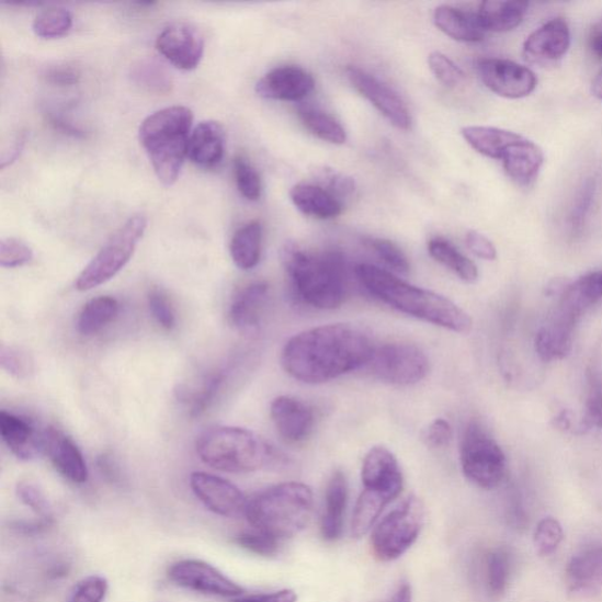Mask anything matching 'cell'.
<instances>
[{"mask_svg": "<svg viewBox=\"0 0 602 602\" xmlns=\"http://www.w3.org/2000/svg\"><path fill=\"white\" fill-rule=\"evenodd\" d=\"M374 349L371 338L350 323H329L293 336L282 352L289 377L304 384H323L367 366Z\"/></svg>", "mask_w": 602, "mask_h": 602, "instance_id": "obj_1", "label": "cell"}, {"mask_svg": "<svg viewBox=\"0 0 602 602\" xmlns=\"http://www.w3.org/2000/svg\"><path fill=\"white\" fill-rule=\"evenodd\" d=\"M355 274L362 285L395 310L455 333H468L472 318L454 302L433 291L406 283L378 266L362 264Z\"/></svg>", "mask_w": 602, "mask_h": 602, "instance_id": "obj_2", "label": "cell"}, {"mask_svg": "<svg viewBox=\"0 0 602 602\" xmlns=\"http://www.w3.org/2000/svg\"><path fill=\"white\" fill-rule=\"evenodd\" d=\"M282 260L289 284L302 303L318 310H334L345 303L349 273L343 255L313 253L288 242Z\"/></svg>", "mask_w": 602, "mask_h": 602, "instance_id": "obj_3", "label": "cell"}, {"mask_svg": "<svg viewBox=\"0 0 602 602\" xmlns=\"http://www.w3.org/2000/svg\"><path fill=\"white\" fill-rule=\"evenodd\" d=\"M201 461L227 474H251L283 463V455L265 439L236 427H216L204 431L195 444Z\"/></svg>", "mask_w": 602, "mask_h": 602, "instance_id": "obj_4", "label": "cell"}, {"mask_svg": "<svg viewBox=\"0 0 602 602\" xmlns=\"http://www.w3.org/2000/svg\"><path fill=\"white\" fill-rule=\"evenodd\" d=\"M315 499L310 487L302 482L271 486L248 501L246 516L260 532L286 539L299 534L310 523Z\"/></svg>", "mask_w": 602, "mask_h": 602, "instance_id": "obj_5", "label": "cell"}, {"mask_svg": "<svg viewBox=\"0 0 602 602\" xmlns=\"http://www.w3.org/2000/svg\"><path fill=\"white\" fill-rule=\"evenodd\" d=\"M193 113L185 106L159 110L139 127V140L148 154L159 181L171 186L188 157Z\"/></svg>", "mask_w": 602, "mask_h": 602, "instance_id": "obj_6", "label": "cell"}, {"mask_svg": "<svg viewBox=\"0 0 602 602\" xmlns=\"http://www.w3.org/2000/svg\"><path fill=\"white\" fill-rule=\"evenodd\" d=\"M424 525V502L413 495L405 498L374 529L371 538L374 557L383 563L399 559L417 543Z\"/></svg>", "mask_w": 602, "mask_h": 602, "instance_id": "obj_7", "label": "cell"}, {"mask_svg": "<svg viewBox=\"0 0 602 602\" xmlns=\"http://www.w3.org/2000/svg\"><path fill=\"white\" fill-rule=\"evenodd\" d=\"M146 227L148 219L144 215L129 218L80 272L75 283L76 289L91 291L115 279L133 258Z\"/></svg>", "mask_w": 602, "mask_h": 602, "instance_id": "obj_8", "label": "cell"}, {"mask_svg": "<svg viewBox=\"0 0 602 602\" xmlns=\"http://www.w3.org/2000/svg\"><path fill=\"white\" fill-rule=\"evenodd\" d=\"M461 463L464 476L482 490H495L507 476L506 453L477 421L464 432Z\"/></svg>", "mask_w": 602, "mask_h": 602, "instance_id": "obj_9", "label": "cell"}, {"mask_svg": "<svg viewBox=\"0 0 602 602\" xmlns=\"http://www.w3.org/2000/svg\"><path fill=\"white\" fill-rule=\"evenodd\" d=\"M373 377L397 386H410L425 379L430 371L424 351L410 343H388L374 349L367 365Z\"/></svg>", "mask_w": 602, "mask_h": 602, "instance_id": "obj_10", "label": "cell"}, {"mask_svg": "<svg viewBox=\"0 0 602 602\" xmlns=\"http://www.w3.org/2000/svg\"><path fill=\"white\" fill-rule=\"evenodd\" d=\"M362 481L364 496L388 507L404 488L402 472L396 455L384 446L372 447L363 462Z\"/></svg>", "mask_w": 602, "mask_h": 602, "instance_id": "obj_11", "label": "cell"}, {"mask_svg": "<svg viewBox=\"0 0 602 602\" xmlns=\"http://www.w3.org/2000/svg\"><path fill=\"white\" fill-rule=\"evenodd\" d=\"M477 71L487 89L508 100L527 96L538 84V79L532 70L508 59H480L477 63Z\"/></svg>", "mask_w": 602, "mask_h": 602, "instance_id": "obj_12", "label": "cell"}, {"mask_svg": "<svg viewBox=\"0 0 602 602\" xmlns=\"http://www.w3.org/2000/svg\"><path fill=\"white\" fill-rule=\"evenodd\" d=\"M168 577L179 588L203 594L223 598H239L243 594L238 583L202 560L178 561L169 568Z\"/></svg>", "mask_w": 602, "mask_h": 602, "instance_id": "obj_13", "label": "cell"}, {"mask_svg": "<svg viewBox=\"0 0 602 602\" xmlns=\"http://www.w3.org/2000/svg\"><path fill=\"white\" fill-rule=\"evenodd\" d=\"M190 486L208 511L224 518L246 515L249 500L231 481L206 472H193Z\"/></svg>", "mask_w": 602, "mask_h": 602, "instance_id": "obj_14", "label": "cell"}, {"mask_svg": "<svg viewBox=\"0 0 602 602\" xmlns=\"http://www.w3.org/2000/svg\"><path fill=\"white\" fill-rule=\"evenodd\" d=\"M347 75L352 87L365 96L390 124L404 132L411 127L409 109L397 92L362 69L350 67Z\"/></svg>", "mask_w": 602, "mask_h": 602, "instance_id": "obj_15", "label": "cell"}, {"mask_svg": "<svg viewBox=\"0 0 602 602\" xmlns=\"http://www.w3.org/2000/svg\"><path fill=\"white\" fill-rule=\"evenodd\" d=\"M156 45L162 57L185 71L197 68L204 55L201 32L188 23H174L162 30Z\"/></svg>", "mask_w": 602, "mask_h": 602, "instance_id": "obj_16", "label": "cell"}, {"mask_svg": "<svg viewBox=\"0 0 602 602\" xmlns=\"http://www.w3.org/2000/svg\"><path fill=\"white\" fill-rule=\"evenodd\" d=\"M45 430L34 420L8 411L0 412V435L21 461H34L45 454Z\"/></svg>", "mask_w": 602, "mask_h": 602, "instance_id": "obj_17", "label": "cell"}, {"mask_svg": "<svg viewBox=\"0 0 602 602\" xmlns=\"http://www.w3.org/2000/svg\"><path fill=\"white\" fill-rule=\"evenodd\" d=\"M311 73L299 67H281L273 69L260 79L255 86L259 96L271 101L300 102L315 89Z\"/></svg>", "mask_w": 602, "mask_h": 602, "instance_id": "obj_18", "label": "cell"}, {"mask_svg": "<svg viewBox=\"0 0 602 602\" xmlns=\"http://www.w3.org/2000/svg\"><path fill=\"white\" fill-rule=\"evenodd\" d=\"M270 411L276 432L287 443L305 442L314 432L315 412L310 406L296 397H276L271 404Z\"/></svg>", "mask_w": 602, "mask_h": 602, "instance_id": "obj_19", "label": "cell"}, {"mask_svg": "<svg viewBox=\"0 0 602 602\" xmlns=\"http://www.w3.org/2000/svg\"><path fill=\"white\" fill-rule=\"evenodd\" d=\"M45 454L59 474L73 484L89 479V468L83 453L67 434L55 428L45 430Z\"/></svg>", "mask_w": 602, "mask_h": 602, "instance_id": "obj_20", "label": "cell"}, {"mask_svg": "<svg viewBox=\"0 0 602 602\" xmlns=\"http://www.w3.org/2000/svg\"><path fill=\"white\" fill-rule=\"evenodd\" d=\"M569 45L571 31L567 22L555 19L529 36L524 44V54L535 63L557 61L567 54Z\"/></svg>", "mask_w": 602, "mask_h": 602, "instance_id": "obj_21", "label": "cell"}, {"mask_svg": "<svg viewBox=\"0 0 602 602\" xmlns=\"http://www.w3.org/2000/svg\"><path fill=\"white\" fill-rule=\"evenodd\" d=\"M270 286L265 282H255L242 287L229 308L232 327L242 333H253L262 322L269 303Z\"/></svg>", "mask_w": 602, "mask_h": 602, "instance_id": "obj_22", "label": "cell"}, {"mask_svg": "<svg viewBox=\"0 0 602 602\" xmlns=\"http://www.w3.org/2000/svg\"><path fill=\"white\" fill-rule=\"evenodd\" d=\"M501 160L515 184L530 186L538 178L545 156L541 146L523 137L509 146Z\"/></svg>", "mask_w": 602, "mask_h": 602, "instance_id": "obj_23", "label": "cell"}, {"mask_svg": "<svg viewBox=\"0 0 602 602\" xmlns=\"http://www.w3.org/2000/svg\"><path fill=\"white\" fill-rule=\"evenodd\" d=\"M602 299V271L581 276L561 293L558 317L575 323L591 306Z\"/></svg>", "mask_w": 602, "mask_h": 602, "instance_id": "obj_24", "label": "cell"}, {"mask_svg": "<svg viewBox=\"0 0 602 602\" xmlns=\"http://www.w3.org/2000/svg\"><path fill=\"white\" fill-rule=\"evenodd\" d=\"M225 155V135L222 125L208 121L193 129L188 144V157L203 169H215Z\"/></svg>", "mask_w": 602, "mask_h": 602, "instance_id": "obj_25", "label": "cell"}, {"mask_svg": "<svg viewBox=\"0 0 602 602\" xmlns=\"http://www.w3.org/2000/svg\"><path fill=\"white\" fill-rule=\"evenodd\" d=\"M349 500V485L341 470L334 472L325 495V509L321 518V535L327 542H337L343 534Z\"/></svg>", "mask_w": 602, "mask_h": 602, "instance_id": "obj_26", "label": "cell"}, {"mask_svg": "<svg viewBox=\"0 0 602 602\" xmlns=\"http://www.w3.org/2000/svg\"><path fill=\"white\" fill-rule=\"evenodd\" d=\"M289 197L302 214L318 219H333L343 213L344 204L320 185L300 183L292 188Z\"/></svg>", "mask_w": 602, "mask_h": 602, "instance_id": "obj_27", "label": "cell"}, {"mask_svg": "<svg viewBox=\"0 0 602 602\" xmlns=\"http://www.w3.org/2000/svg\"><path fill=\"white\" fill-rule=\"evenodd\" d=\"M435 26L454 41L464 43L481 42L486 31L480 24L478 13L443 5L433 13Z\"/></svg>", "mask_w": 602, "mask_h": 602, "instance_id": "obj_28", "label": "cell"}, {"mask_svg": "<svg viewBox=\"0 0 602 602\" xmlns=\"http://www.w3.org/2000/svg\"><path fill=\"white\" fill-rule=\"evenodd\" d=\"M566 581L575 592L602 588V545L578 553L566 567Z\"/></svg>", "mask_w": 602, "mask_h": 602, "instance_id": "obj_29", "label": "cell"}, {"mask_svg": "<svg viewBox=\"0 0 602 602\" xmlns=\"http://www.w3.org/2000/svg\"><path fill=\"white\" fill-rule=\"evenodd\" d=\"M575 325L559 317L535 337V351L545 363L561 361L572 350Z\"/></svg>", "mask_w": 602, "mask_h": 602, "instance_id": "obj_30", "label": "cell"}, {"mask_svg": "<svg viewBox=\"0 0 602 602\" xmlns=\"http://www.w3.org/2000/svg\"><path fill=\"white\" fill-rule=\"evenodd\" d=\"M529 4L487 0L480 4L478 18L485 31L509 32L523 23Z\"/></svg>", "mask_w": 602, "mask_h": 602, "instance_id": "obj_31", "label": "cell"}, {"mask_svg": "<svg viewBox=\"0 0 602 602\" xmlns=\"http://www.w3.org/2000/svg\"><path fill=\"white\" fill-rule=\"evenodd\" d=\"M462 135L480 155L500 160L510 145L523 138L508 129L490 126H466L462 129Z\"/></svg>", "mask_w": 602, "mask_h": 602, "instance_id": "obj_32", "label": "cell"}, {"mask_svg": "<svg viewBox=\"0 0 602 602\" xmlns=\"http://www.w3.org/2000/svg\"><path fill=\"white\" fill-rule=\"evenodd\" d=\"M263 226L251 222L240 227L230 243V253L237 268L243 271L254 269L262 257Z\"/></svg>", "mask_w": 602, "mask_h": 602, "instance_id": "obj_33", "label": "cell"}, {"mask_svg": "<svg viewBox=\"0 0 602 602\" xmlns=\"http://www.w3.org/2000/svg\"><path fill=\"white\" fill-rule=\"evenodd\" d=\"M225 378L226 372L219 370L207 374L197 386L179 385L177 399L188 406L192 417H200L215 401Z\"/></svg>", "mask_w": 602, "mask_h": 602, "instance_id": "obj_34", "label": "cell"}, {"mask_svg": "<svg viewBox=\"0 0 602 602\" xmlns=\"http://www.w3.org/2000/svg\"><path fill=\"white\" fill-rule=\"evenodd\" d=\"M120 308L118 300L109 296L91 299L78 315L77 331L86 337L100 333L118 317Z\"/></svg>", "mask_w": 602, "mask_h": 602, "instance_id": "obj_35", "label": "cell"}, {"mask_svg": "<svg viewBox=\"0 0 602 602\" xmlns=\"http://www.w3.org/2000/svg\"><path fill=\"white\" fill-rule=\"evenodd\" d=\"M430 255L465 283H475L479 279L477 265L464 255L453 243L444 238H433L428 246Z\"/></svg>", "mask_w": 602, "mask_h": 602, "instance_id": "obj_36", "label": "cell"}, {"mask_svg": "<svg viewBox=\"0 0 602 602\" xmlns=\"http://www.w3.org/2000/svg\"><path fill=\"white\" fill-rule=\"evenodd\" d=\"M298 116L308 132L323 141L343 145L348 139L343 125L320 109L311 105H300Z\"/></svg>", "mask_w": 602, "mask_h": 602, "instance_id": "obj_37", "label": "cell"}, {"mask_svg": "<svg viewBox=\"0 0 602 602\" xmlns=\"http://www.w3.org/2000/svg\"><path fill=\"white\" fill-rule=\"evenodd\" d=\"M486 586L495 598L506 594L512 573V555L508 547H497L486 557Z\"/></svg>", "mask_w": 602, "mask_h": 602, "instance_id": "obj_38", "label": "cell"}, {"mask_svg": "<svg viewBox=\"0 0 602 602\" xmlns=\"http://www.w3.org/2000/svg\"><path fill=\"white\" fill-rule=\"evenodd\" d=\"M72 23V13L68 9L56 7L39 12L32 29L38 37L54 39L69 34Z\"/></svg>", "mask_w": 602, "mask_h": 602, "instance_id": "obj_39", "label": "cell"}, {"mask_svg": "<svg viewBox=\"0 0 602 602\" xmlns=\"http://www.w3.org/2000/svg\"><path fill=\"white\" fill-rule=\"evenodd\" d=\"M135 83L146 90L167 93L171 90L170 73L156 60H141L133 69Z\"/></svg>", "mask_w": 602, "mask_h": 602, "instance_id": "obj_40", "label": "cell"}, {"mask_svg": "<svg viewBox=\"0 0 602 602\" xmlns=\"http://www.w3.org/2000/svg\"><path fill=\"white\" fill-rule=\"evenodd\" d=\"M0 366L19 380L30 379L36 370L34 357L25 349L12 345L0 348Z\"/></svg>", "mask_w": 602, "mask_h": 602, "instance_id": "obj_41", "label": "cell"}, {"mask_svg": "<svg viewBox=\"0 0 602 602\" xmlns=\"http://www.w3.org/2000/svg\"><path fill=\"white\" fill-rule=\"evenodd\" d=\"M564 530L556 518L547 516L536 525L533 543L541 557L555 555L564 541Z\"/></svg>", "mask_w": 602, "mask_h": 602, "instance_id": "obj_42", "label": "cell"}, {"mask_svg": "<svg viewBox=\"0 0 602 602\" xmlns=\"http://www.w3.org/2000/svg\"><path fill=\"white\" fill-rule=\"evenodd\" d=\"M235 178L243 198L257 202L262 197V178L246 157L239 156L235 159Z\"/></svg>", "mask_w": 602, "mask_h": 602, "instance_id": "obj_43", "label": "cell"}, {"mask_svg": "<svg viewBox=\"0 0 602 602\" xmlns=\"http://www.w3.org/2000/svg\"><path fill=\"white\" fill-rule=\"evenodd\" d=\"M594 194L595 182L593 179H586L576 195L568 217L569 227H571L573 234H580L583 229L594 201Z\"/></svg>", "mask_w": 602, "mask_h": 602, "instance_id": "obj_44", "label": "cell"}, {"mask_svg": "<svg viewBox=\"0 0 602 602\" xmlns=\"http://www.w3.org/2000/svg\"><path fill=\"white\" fill-rule=\"evenodd\" d=\"M429 65L435 78L447 88H457L466 79L458 65L442 53H432L429 56Z\"/></svg>", "mask_w": 602, "mask_h": 602, "instance_id": "obj_45", "label": "cell"}, {"mask_svg": "<svg viewBox=\"0 0 602 602\" xmlns=\"http://www.w3.org/2000/svg\"><path fill=\"white\" fill-rule=\"evenodd\" d=\"M368 246L390 270L401 274L410 271L408 257L395 242L387 239L374 238L368 240Z\"/></svg>", "mask_w": 602, "mask_h": 602, "instance_id": "obj_46", "label": "cell"}, {"mask_svg": "<svg viewBox=\"0 0 602 602\" xmlns=\"http://www.w3.org/2000/svg\"><path fill=\"white\" fill-rule=\"evenodd\" d=\"M34 258V251L21 239L5 238L0 241V265L15 269L29 264Z\"/></svg>", "mask_w": 602, "mask_h": 602, "instance_id": "obj_47", "label": "cell"}, {"mask_svg": "<svg viewBox=\"0 0 602 602\" xmlns=\"http://www.w3.org/2000/svg\"><path fill=\"white\" fill-rule=\"evenodd\" d=\"M235 542L241 548L254 553V555L271 557L279 553L281 541L270 534L254 530L253 532H243L237 535Z\"/></svg>", "mask_w": 602, "mask_h": 602, "instance_id": "obj_48", "label": "cell"}, {"mask_svg": "<svg viewBox=\"0 0 602 602\" xmlns=\"http://www.w3.org/2000/svg\"><path fill=\"white\" fill-rule=\"evenodd\" d=\"M318 182L321 188L329 191L334 197L344 204L355 194V183L352 178L331 169H322L318 173Z\"/></svg>", "mask_w": 602, "mask_h": 602, "instance_id": "obj_49", "label": "cell"}, {"mask_svg": "<svg viewBox=\"0 0 602 602\" xmlns=\"http://www.w3.org/2000/svg\"><path fill=\"white\" fill-rule=\"evenodd\" d=\"M18 495L21 501L41 516L44 522L53 523V512L39 486L31 481H21L18 485Z\"/></svg>", "mask_w": 602, "mask_h": 602, "instance_id": "obj_50", "label": "cell"}, {"mask_svg": "<svg viewBox=\"0 0 602 602\" xmlns=\"http://www.w3.org/2000/svg\"><path fill=\"white\" fill-rule=\"evenodd\" d=\"M107 591L109 582L105 578L90 576L75 586L68 602H103Z\"/></svg>", "mask_w": 602, "mask_h": 602, "instance_id": "obj_51", "label": "cell"}, {"mask_svg": "<svg viewBox=\"0 0 602 602\" xmlns=\"http://www.w3.org/2000/svg\"><path fill=\"white\" fill-rule=\"evenodd\" d=\"M148 304L150 313L160 328L167 331L175 328L177 320L173 306L164 292L152 288L149 292Z\"/></svg>", "mask_w": 602, "mask_h": 602, "instance_id": "obj_52", "label": "cell"}, {"mask_svg": "<svg viewBox=\"0 0 602 602\" xmlns=\"http://www.w3.org/2000/svg\"><path fill=\"white\" fill-rule=\"evenodd\" d=\"M453 439V429L445 419H435L422 434V441L431 448L447 447Z\"/></svg>", "mask_w": 602, "mask_h": 602, "instance_id": "obj_53", "label": "cell"}, {"mask_svg": "<svg viewBox=\"0 0 602 602\" xmlns=\"http://www.w3.org/2000/svg\"><path fill=\"white\" fill-rule=\"evenodd\" d=\"M44 78L47 83L57 87H72L78 84L80 72L77 68L71 67V65H55V67L48 68L45 71Z\"/></svg>", "mask_w": 602, "mask_h": 602, "instance_id": "obj_54", "label": "cell"}, {"mask_svg": "<svg viewBox=\"0 0 602 602\" xmlns=\"http://www.w3.org/2000/svg\"><path fill=\"white\" fill-rule=\"evenodd\" d=\"M468 250L484 260H496L497 249L493 242L478 231H468L466 235Z\"/></svg>", "mask_w": 602, "mask_h": 602, "instance_id": "obj_55", "label": "cell"}, {"mask_svg": "<svg viewBox=\"0 0 602 602\" xmlns=\"http://www.w3.org/2000/svg\"><path fill=\"white\" fill-rule=\"evenodd\" d=\"M582 427L584 429L602 428V390L594 393L586 406Z\"/></svg>", "mask_w": 602, "mask_h": 602, "instance_id": "obj_56", "label": "cell"}, {"mask_svg": "<svg viewBox=\"0 0 602 602\" xmlns=\"http://www.w3.org/2000/svg\"><path fill=\"white\" fill-rule=\"evenodd\" d=\"M298 595L293 590H282L273 593L254 594L237 598L232 602H297Z\"/></svg>", "mask_w": 602, "mask_h": 602, "instance_id": "obj_57", "label": "cell"}, {"mask_svg": "<svg viewBox=\"0 0 602 602\" xmlns=\"http://www.w3.org/2000/svg\"><path fill=\"white\" fill-rule=\"evenodd\" d=\"M48 122L58 129V132L76 138H83L86 133L73 123L59 116L56 112H48Z\"/></svg>", "mask_w": 602, "mask_h": 602, "instance_id": "obj_58", "label": "cell"}, {"mask_svg": "<svg viewBox=\"0 0 602 602\" xmlns=\"http://www.w3.org/2000/svg\"><path fill=\"white\" fill-rule=\"evenodd\" d=\"M25 141L26 134H20L14 137L9 148L2 154V159H0V168L5 169L11 166L12 162L18 160L24 149Z\"/></svg>", "mask_w": 602, "mask_h": 602, "instance_id": "obj_59", "label": "cell"}, {"mask_svg": "<svg viewBox=\"0 0 602 602\" xmlns=\"http://www.w3.org/2000/svg\"><path fill=\"white\" fill-rule=\"evenodd\" d=\"M589 43L593 55L602 59V20L592 27Z\"/></svg>", "mask_w": 602, "mask_h": 602, "instance_id": "obj_60", "label": "cell"}, {"mask_svg": "<svg viewBox=\"0 0 602 602\" xmlns=\"http://www.w3.org/2000/svg\"><path fill=\"white\" fill-rule=\"evenodd\" d=\"M98 465H100V468L102 470V474L110 480L116 481L120 477V472L115 463L110 458V455L104 454L98 461Z\"/></svg>", "mask_w": 602, "mask_h": 602, "instance_id": "obj_61", "label": "cell"}, {"mask_svg": "<svg viewBox=\"0 0 602 602\" xmlns=\"http://www.w3.org/2000/svg\"><path fill=\"white\" fill-rule=\"evenodd\" d=\"M413 601V593L412 588L409 582H402L396 593L394 594L393 599H390L388 602H412Z\"/></svg>", "mask_w": 602, "mask_h": 602, "instance_id": "obj_62", "label": "cell"}, {"mask_svg": "<svg viewBox=\"0 0 602 602\" xmlns=\"http://www.w3.org/2000/svg\"><path fill=\"white\" fill-rule=\"evenodd\" d=\"M592 93L602 101V70L595 76L592 83Z\"/></svg>", "mask_w": 602, "mask_h": 602, "instance_id": "obj_63", "label": "cell"}]
</instances>
